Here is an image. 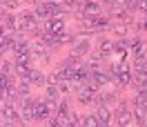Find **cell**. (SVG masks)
Segmentation results:
<instances>
[{
	"label": "cell",
	"instance_id": "obj_7",
	"mask_svg": "<svg viewBox=\"0 0 147 127\" xmlns=\"http://www.w3.org/2000/svg\"><path fill=\"white\" fill-rule=\"evenodd\" d=\"M27 80L31 82V85H38V87H42V85H47V74L40 72V69H36V67H31L27 74Z\"/></svg>",
	"mask_w": 147,
	"mask_h": 127
},
{
	"label": "cell",
	"instance_id": "obj_18",
	"mask_svg": "<svg viewBox=\"0 0 147 127\" xmlns=\"http://www.w3.org/2000/svg\"><path fill=\"white\" fill-rule=\"evenodd\" d=\"M0 72H5V74H13V63L11 60H0Z\"/></svg>",
	"mask_w": 147,
	"mask_h": 127
},
{
	"label": "cell",
	"instance_id": "obj_2",
	"mask_svg": "<svg viewBox=\"0 0 147 127\" xmlns=\"http://www.w3.org/2000/svg\"><path fill=\"white\" fill-rule=\"evenodd\" d=\"M114 120H116L120 127L129 125V123L134 120V114H131V105H129V103H118V107H116V111H114Z\"/></svg>",
	"mask_w": 147,
	"mask_h": 127
},
{
	"label": "cell",
	"instance_id": "obj_11",
	"mask_svg": "<svg viewBox=\"0 0 147 127\" xmlns=\"http://www.w3.org/2000/svg\"><path fill=\"white\" fill-rule=\"evenodd\" d=\"M2 22H5V29H7V34H16V31H20V29H18V16H13V14H7V16L2 18Z\"/></svg>",
	"mask_w": 147,
	"mask_h": 127
},
{
	"label": "cell",
	"instance_id": "obj_17",
	"mask_svg": "<svg viewBox=\"0 0 147 127\" xmlns=\"http://www.w3.org/2000/svg\"><path fill=\"white\" fill-rule=\"evenodd\" d=\"M80 125H85V127H98L100 123H98L96 111H94V114H87V116H83V118H80Z\"/></svg>",
	"mask_w": 147,
	"mask_h": 127
},
{
	"label": "cell",
	"instance_id": "obj_12",
	"mask_svg": "<svg viewBox=\"0 0 147 127\" xmlns=\"http://www.w3.org/2000/svg\"><path fill=\"white\" fill-rule=\"evenodd\" d=\"M80 63H83V56L69 51V56H67V58H63V60L58 63V67H78Z\"/></svg>",
	"mask_w": 147,
	"mask_h": 127
},
{
	"label": "cell",
	"instance_id": "obj_1",
	"mask_svg": "<svg viewBox=\"0 0 147 127\" xmlns=\"http://www.w3.org/2000/svg\"><path fill=\"white\" fill-rule=\"evenodd\" d=\"M111 67H114V72H116V87H118V89H125L129 82H131V78H134L131 65H129L127 60H120V63L111 65Z\"/></svg>",
	"mask_w": 147,
	"mask_h": 127
},
{
	"label": "cell",
	"instance_id": "obj_23",
	"mask_svg": "<svg viewBox=\"0 0 147 127\" xmlns=\"http://www.w3.org/2000/svg\"><path fill=\"white\" fill-rule=\"evenodd\" d=\"M0 60H2V56H0Z\"/></svg>",
	"mask_w": 147,
	"mask_h": 127
},
{
	"label": "cell",
	"instance_id": "obj_13",
	"mask_svg": "<svg viewBox=\"0 0 147 127\" xmlns=\"http://www.w3.org/2000/svg\"><path fill=\"white\" fill-rule=\"evenodd\" d=\"M42 5L47 7V11H49L51 16H65V14H67V9H65L63 5H58V2H54V0H45Z\"/></svg>",
	"mask_w": 147,
	"mask_h": 127
},
{
	"label": "cell",
	"instance_id": "obj_9",
	"mask_svg": "<svg viewBox=\"0 0 147 127\" xmlns=\"http://www.w3.org/2000/svg\"><path fill=\"white\" fill-rule=\"evenodd\" d=\"M98 54H100L102 58H107L109 54H114V40H111V38H105V36L98 38Z\"/></svg>",
	"mask_w": 147,
	"mask_h": 127
},
{
	"label": "cell",
	"instance_id": "obj_20",
	"mask_svg": "<svg viewBox=\"0 0 147 127\" xmlns=\"http://www.w3.org/2000/svg\"><path fill=\"white\" fill-rule=\"evenodd\" d=\"M127 27H129L127 22H123V25H118V27H114V34L123 38V36H125V34H127Z\"/></svg>",
	"mask_w": 147,
	"mask_h": 127
},
{
	"label": "cell",
	"instance_id": "obj_21",
	"mask_svg": "<svg viewBox=\"0 0 147 127\" xmlns=\"http://www.w3.org/2000/svg\"><path fill=\"white\" fill-rule=\"evenodd\" d=\"M5 16H7V11H5V7H0V20L5 18Z\"/></svg>",
	"mask_w": 147,
	"mask_h": 127
},
{
	"label": "cell",
	"instance_id": "obj_6",
	"mask_svg": "<svg viewBox=\"0 0 147 127\" xmlns=\"http://www.w3.org/2000/svg\"><path fill=\"white\" fill-rule=\"evenodd\" d=\"M147 54V45L143 43V38L140 36H134L131 38V47H129V56H145Z\"/></svg>",
	"mask_w": 147,
	"mask_h": 127
},
{
	"label": "cell",
	"instance_id": "obj_3",
	"mask_svg": "<svg viewBox=\"0 0 147 127\" xmlns=\"http://www.w3.org/2000/svg\"><path fill=\"white\" fill-rule=\"evenodd\" d=\"M42 27H45L47 34H63L65 31V20H63V16H51Z\"/></svg>",
	"mask_w": 147,
	"mask_h": 127
},
{
	"label": "cell",
	"instance_id": "obj_14",
	"mask_svg": "<svg viewBox=\"0 0 147 127\" xmlns=\"http://www.w3.org/2000/svg\"><path fill=\"white\" fill-rule=\"evenodd\" d=\"M45 98L47 100H54V103H58V100L63 98V94H60V89H58V85H47Z\"/></svg>",
	"mask_w": 147,
	"mask_h": 127
},
{
	"label": "cell",
	"instance_id": "obj_22",
	"mask_svg": "<svg viewBox=\"0 0 147 127\" xmlns=\"http://www.w3.org/2000/svg\"><path fill=\"white\" fill-rule=\"evenodd\" d=\"M0 7H2V0H0Z\"/></svg>",
	"mask_w": 147,
	"mask_h": 127
},
{
	"label": "cell",
	"instance_id": "obj_15",
	"mask_svg": "<svg viewBox=\"0 0 147 127\" xmlns=\"http://www.w3.org/2000/svg\"><path fill=\"white\" fill-rule=\"evenodd\" d=\"M34 16H36L38 20H42V22H47V20L51 18V14L47 11V7H45V5H42V2H40V5H36V7H34Z\"/></svg>",
	"mask_w": 147,
	"mask_h": 127
},
{
	"label": "cell",
	"instance_id": "obj_16",
	"mask_svg": "<svg viewBox=\"0 0 147 127\" xmlns=\"http://www.w3.org/2000/svg\"><path fill=\"white\" fill-rule=\"evenodd\" d=\"M56 85H58V89H60V94H63V96H69V94L74 91L71 80H65V78H60V80L56 82Z\"/></svg>",
	"mask_w": 147,
	"mask_h": 127
},
{
	"label": "cell",
	"instance_id": "obj_10",
	"mask_svg": "<svg viewBox=\"0 0 147 127\" xmlns=\"http://www.w3.org/2000/svg\"><path fill=\"white\" fill-rule=\"evenodd\" d=\"M80 14H98V11H100V5H98V2H96V0H80Z\"/></svg>",
	"mask_w": 147,
	"mask_h": 127
},
{
	"label": "cell",
	"instance_id": "obj_8",
	"mask_svg": "<svg viewBox=\"0 0 147 127\" xmlns=\"http://www.w3.org/2000/svg\"><path fill=\"white\" fill-rule=\"evenodd\" d=\"M89 49H92L89 38H78V40L71 45V51H74V54H78V56H87V54H89Z\"/></svg>",
	"mask_w": 147,
	"mask_h": 127
},
{
	"label": "cell",
	"instance_id": "obj_19",
	"mask_svg": "<svg viewBox=\"0 0 147 127\" xmlns=\"http://www.w3.org/2000/svg\"><path fill=\"white\" fill-rule=\"evenodd\" d=\"M2 7H5V9H18L20 0H2Z\"/></svg>",
	"mask_w": 147,
	"mask_h": 127
},
{
	"label": "cell",
	"instance_id": "obj_5",
	"mask_svg": "<svg viewBox=\"0 0 147 127\" xmlns=\"http://www.w3.org/2000/svg\"><path fill=\"white\" fill-rule=\"evenodd\" d=\"M29 54L34 56V58H42V60H47V58H49V49L45 47L42 40H36V43H31V47H29Z\"/></svg>",
	"mask_w": 147,
	"mask_h": 127
},
{
	"label": "cell",
	"instance_id": "obj_4",
	"mask_svg": "<svg viewBox=\"0 0 147 127\" xmlns=\"http://www.w3.org/2000/svg\"><path fill=\"white\" fill-rule=\"evenodd\" d=\"M96 116H98L100 127H107L111 120H114V111H111L109 105H98V107H96Z\"/></svg>",
	"mask_w": 147,
	"mask_h": 127
}]
</instances>
